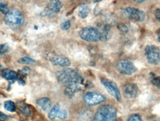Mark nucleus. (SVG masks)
Instances as JSON below:
<instances>
[{
    "mask_svg": "<svg viewBox=\"0 0 160 121\" xmlns=\"http://www.w3.org/2000/svg\"><path fill=\"white\" fill-rule=\"evenodd\" d=\"M57 79L60 84L65 86V94L73 97L86 86L84 78L74 69L66 68L57 72Z\"/></svg>",
    "mask_w": 160,
    "mask_h": 121,
    "instance_id": "f257e3e1",
    "label": "nucleus"
},
{
    "mask_svg": "<svg viewBox=\"0 0 160 121\" xmlns=\"http://www.w3.org/2000/svg\"><path fill=\"white\" fill-rule=\"evenodd\" d=\"M93 119L94 121H117V109L111 105H102L96 112Z\"/></svg>",
    "mask_w": 160,
    "mask_h": 121,
    "instance_id": "f03ea898",
    "label": "nucleus"
},
{
    "mask_svg": "<svg viewBox=\"0 0 160 121\" xmlns=\"http://www.w3.org/2000/svg\"><path fill=\"white\" fill-rule=\"evenodd\" d=\"M4 21L8 26L12 28H19L24 25L25 18L19 10L13 9L5 15Z\"/></svg>",
    "mask_w": 160,
    "mask_h": 121,
    "instance_id": "7ed1b4c3",
    "label": "nucleus"
},
{
    "mask_svg": "<svg viewBox=\"0 0 160 121\" xmlns=\"http://www.w3.org/2000/svg\"><path fill=\"white\" fill-rule=\"evenodd\" d=\"M79 37L88 42H97L100 41L99 32L96 27H87L82 29L79 33Z\"/></svg>",
    "mask_w": 160,
    "mask_h": 121,
    "instance_id": "20e7f679",
    "label": "nucleus"
},
{
    "mask_svg": "<svg viewBox=\"0 0 160 121\" xmlns=\"http://www.w3.org/2000/svg\"><path fill=\"white\" fill-rule=\"evenodd\" d=\"M122 15L125 18L135 21H142L146 17L145 12L133 7H128L123 9Z\"/></svg>",
    "mask_w": 160,
    "mask_h": 121,
    "instance_id": "39448f33",
    "label": "nucleus"
},
{
    "mask_svg": "<svg viewBox=\"0 0 160 121\" xmlns=\"http://www.w3.org/2000/svg\"><path fill=\"white\" fill-rule=\"evenodd\" d=\"M145 55L148 62L151 64H158L160 61V50L155 45H148L145 49Z\"/></svg>",
    "mask_w": 160,
    "mask_h": 121,
    "instance_id": "423d86ee",
    "label": "nucleus"
},
{
    "mask_svg": "<svg viewBox=\"0 0 160 121\" xmlns=\"http://www.w3.org/2000/svg\"><path fill=\"white\" fill-rule=\"evenodd\" d=\"M117 72L120 74L131 75L137 72V68L131 61L128 60H121L117 63L116 66Z\"/></svg>",
    "mask_w": 160,
    "mask_h": 121,
    "instance_id": "0eeeda50",
    "label": "nucleus"
},
{
    "mask_svg": "<svg viewBox=\"0 0 160 121\" xmlns=\"http://www.w3.org/2000/svg\"><path fill=\"white\" fill-rule=\"evenodd\" d=\"M62 7V4L60 0H49L42 15L44 16L53 17L59 13Z\"/></svg>",
    "mask_w": 160,
    "mask_h": 121,
    "instance_id": "6e6552de",
    "label": "nucleus"
},
{
    "mask_svg": "<svg viewBox=\"0 0 160 121\" xmlns=\"http://www.w3.org/2000/svg\"><path fill=\"white\" fill-rule=\"evenodd\" d=\"M105 97L103 95L94 92H88L85 93L83 98L85 104L89 106H96V105L102 104V103L105 102Z\"/></svg>",
    "mask_w": 160,
    "mask_h": 121,
    "instance_id": "1a4fd4ad",
    "label": "nucleus"
},
{
    "mask_svg": "<svg viewBox=\"0 0 160 121\" xmlns=\"http://www.w3.org/2000/svg\"><path fill=\"white\" fill-rule=\"evenodd\" d=\"M101 83L111 96L118 101L121 100V92L119 87L113 81L107 78H101Z\"/></svg>",
    "mask_w": 160,
    "mask_h": 121,
    "instance_id": "9d476101",
    "label": "nucleus"
},
{
    "mask_svg": "<svg viewBox=\"0 0 160 121\" xmlns=\"http://www.w3.org/2000/svg\"><path fill=\"white\" fill-rule=\"evenodd\" d=\"M97 29L99 32L100 41H106L108 40L111 35V25L106 22L99 23L97 25Z\"/></svg>",
    "mask_w": 160,
    "mask_h": 121,
    "instance_id": "9b49d317",
    "label": "nucleus"
},
{
    "mask_svg": "<svg viewBox=\"0 0 160 121\" xmlns=\"http://www.w3.org/2000/svg\"><path fill=\"white\" fill-rule=\"evenodd\" d=\"M123 92L126 98L129 99L136 98L139 92V88L135 84L129 83V84H126L123 86Z\"/></svg>",
    "mask_w": 160,
    "mask_h": 121,
    "instance_id": "f8f14e48",
    "label": "nucleus"
},
{
    "mask_svg": "<svg viewBox=\"0 0 160 121\" xmlns=\"http://www.w3.org/2000/svg\"><path fill=\"white\" fill-rule=\"evenodd\" d=\"M50 61L54 66H59L62 67H68L71 65V61L68 58H66L62 55H53L50 58Z\"/></svg>",
    "mask_w": 160,
    "mask_h": 121,
    "instance_id": "ddd939ff",
    "label": "nucleus"
},
{
    "mask_svg": "<svg viewBox=\"0 0 160 121\" xmlns=\"http://www.w3.org/2000/svg\"><path fill=\"white\" fill-rule=\"evenodd\" d=\"M37 106L42 112H47L51 109V101L48 98H41L37 100Z\"/></svg>",
    "mask_w": 160,
    "mask_h": 121,
    "instance_id": "4468645a",
    "label": "nucleus"
},
{
    "mask_svg": "<svg viewBox=\"0 0 160 121\" xmlns=\"http://www.w3.org/2000/svg\"><path fill=\"white\" fill-rule=\"evenodd\" d=\"M31 69L28 67H25L21 70L18 71L17 80L20 85L25 84V78L29 75Z\"/></svg>",
    "mask_w": 160,
    "mask_h": 121,
    "instance_id": "2eb2a0df",
    "label": "nucleus"
},
{
    "mask_svg": "<svg viewBox=\"0 0 160 121\" xmlns=\"http://www.w3.org/2000/svg\"><path fill=\"white\" fill-rule=\"evenodd\" d=\"M1 75L3 78L8 81H15L17 78V72L11 69H3L1 72Z\"/></svg>",
    "mask_w": 160,
    "mask_h": 121,
    "instance_id": "dca6fc26",
    "label": "nucleus"
},
{
    "mask_svg": "<svg viewBox=\"0 0 160 121\" xmlns=\"http://www.w3.org/2000/svg\"><path fill=\"white\" fill-rule=\"evenodd\" d=\"M90 11H91V7L90 5L88 4H84V5H80L78 9V15L82 19H85L88 16Z\"/></svg>",
    "mask_w": 160,
    "mask_h": 121,
    "instance_id": "f3484780",
    "label": "nucleus"
},
{
    "mask_svg": "<svg viewBox=\"0 0 160 121\" xmlns=\"http://www.w3.org/2000/svg\"><path fill=\"white\" fill-rule=\"evenodd\" d=\"M18 109L21 112V114L25 117H29L31 114V110L30 107L27 104H24L23 102H19L17 104Z\"/></svg>",
    "mask_w": 160,
    "mask_h": 121,
    "instance_id": "a211bd4d",
    "label": "nucleus"
},
{
    "mask_svg": "<svg viewBox=\"0 0 160 121\" xmlns=\"http://www.w3.org/2000/svg\"><path fill=\"white\" fill-rule=\"evenodd\" d=\"M60 109V106L59 104H56L53 106L52 108L50 109L49 114H48V118L50 120H55L57 118V114L59 113V111Z\"/></svg>",
    "mask_w": 160,
    "mask_h": 121,
    "instance_id": "6ab92c4d",
    "label": "nucleus"
},
{
    "mask_svg": "<svg viewBox=\"0 0 160 121\" xmlns=\"http://www.w3.org/2000/svg\"><path fill=\"white\" fill-rule=\"evenodd\" d=\"M4 108H5L8 112H14L16 111V109H17V106H16L14 102H13L12 100H7L5 101V104H4Z\"/></svg>",
    "mask_w": 160,
    "mask_h": 121,
    "instance_id": "aec40b11",
    "label": "nucleus"
},
{
    "mask_svg": "<svg viewBox=\"0 0 160 121\" xmlns=\"http://www.w3.org/2000/svg\"><path fill=\"white\" fill-rule=\"evenodd\" d=\"M18 62L22 64H26V65H31L35 63V61L33 59H32L29 57H23V58H20Z\"/></svg>",
    "mask_w": 160,
    "mask_h": 121,
    "instance_id": "412c9836",
    "label": "nucleus"
},
{
    "mask_svg": "<svg viewBox=\"0 0 160 121\" xmlns=\"http://www.w3.org/2000/svg\"><path fill=\"white\" fill-rule=\"evenodd\" d=\"M9 11V7L7 4L0 0V12H1L2 13H3V14L6 15Z\"/></svg>",
    "mask_w": 160,
    "mask_h": 121,
    "instance_id": "4be33fe9",
    "label": "nucleus"
},
{
    "mask_svg": "<svg viewBox=\"0 0 160 121\" xmlns=\"http://www.w3.org/2000/svg\"><path fill=\"white\" fill-rule=\"evenodd\" d=\"M91 111H85L81 114L80 117V120L81 121H89L91 117Z\"/></svg>",
    "mask_w": 160,
    "mask_h": 121,
    "instance_id": "5701e85b",
    "label": "nucleus"
},
{
    "mask_svg": "<svg viewBox=\"0 0 160 121\" xmlns=\"http://www.w3.org/2000/svg\"><path fill=\"white\" fill-rule=\"evenodd\" d=\"M68 118V112L64 109H60L57 114V118L59 120H65Z\"/></svg>",
    "mask_w": 160,
    "mask_h": 121,
    "instance_id": "b1692460",
    "label": "nucleus"
},
{
    "mask_svg": "<svg viewBox=\"0 0 160 121\" xmlns=\"http://www.w3.org/2000/svg\"><path fill=\"white\" fill-rule=\"evenodd\" d=\"M10 47L7 44H0V55H4L9 51Z\"/></svg>",
    "mask_w": 160,
    "mask_h": 121,
    "instance_id": "393cba45",
    "label": "nucleus"
},
{
    "mask_svg": "<svg viewBox=\"0 0 160 121\" xmlns=\"http://www.w3.org/2000/svg\"><path fill=\"white\" fill-rule=\"evenodd\" d=\"M128 121H143L138 114H132L128 118Z\"/></svg>",
    "mask_w": 160,
    "mask_h": 121,
    "instance_id": "a878e982",
    "label": "nucleus"
},
{
    "mask_svg": "<svg viewBox=\"0 0 160 121\" xmlns=\"http://www.w3.org/2000/svg\"><path fill=\"white\" fill-rule=\"evenodd\" d=\"M70 27H71V21L69 20H66L62 23L61 28L64 30H68Z\"/></svg>",
    "mask_w": 160,
    "mask_h": 121,
    "instance_id": "bb28decb",
    "label": "nucleus"
},
{
    "mask_svg": "<svg viewBox=\"0 0 160 121\" xmlns=\"http://www.w3.org/2000/svg\"><path fill=\"white\" fill-rule=\"evenodd\" d=\"M118 28H119V31L121 32L122 33H125L128 31V28L127 26H125V25H123V24H120V25H119Z\"/></svg>",
    "mask_w": 160,
    "mask_h": 121,
    "instance_id": "cd10ccee",
    "label": "nucleus"
},
{
    "mask_svg": "<svg viewBox=\"0 0 160 121\" xmlns=\"http://www.w3.org/2000/svg\"><path fill=\"white\" fill-rule=\"evenodd\" d=\"M152 83L154 86L160 88V77H154L152 79Z\"/></svg>",
    "mask_w": 160,
    "mask_h": 121,
    "instance_id": "c85d7f7f",
    "label": "nucleus"
},
{
    "mask_svg": "<svg viewBox=\"0 0 160 121\" xmlns=\"http://www.w3.org/2000/svg\"><path fill=\"white\" fill-rule=\"evenodd\" d=\"M154 14L156 19H157L159 21H160V8H157L155 10Z\"/></svg>",
    "mask_w": 160,
    "mask_h": 121,
    "instance_id": "c756f323",
    "label": "nucleus"
},
{
    "mask_svg": "<svg viewBox=\"0 0 160 121\" xmlns=\"http://www.w3.org/2000/svg\"><path fill=\"white\" fill-rule=\"evenodd\" d=\"M10 117L6 115V114H3V113L0 112V119H2V120H5V118H9Z\"/></svg>",
    "mask_w": 160,
    "mask_h": 121,
    "instance_id": "7c9ffc66",
    "label": "nucleus"
},
{
    "mask_svg": "<svg viewBox=\"0 0 160 121\" xmlns=\"http://www.w3.org/2000/svg\"><path fill=\"white\" fill-rule=\"evenodd\" d=\"M157 35V40H158V41H159L160 42V29L158 30Z\"/></svg>",
    "mask_w": 160,
    "mask_h": 121,
    "instance_id": "2f4dec72",
    "label": "nucleus"
},
{
    "mask_svg": "<svg viewBox=\"0 0 160 121\" xmlns=\"http://www.w3.org/2000/svg\"><path fill=\"white\" fill-rule=\"evenodd\" d=\"M134 1L137 3H142L144 2H145L146 0H134Z\"/></svg>",
    "mask_w": 160,
    "mask_h": 121,
    "instance_id": "473e14b6",
    "label": "nucleus"
},
{
    "mask_svg": "<svg viewBox=\"0 0 160 121\" xmlns=\"http://www.w3.org/2000/svg\"><path fill=\"white\" fill-rule=\"evenodd\" d=\"M102 0H94V2H101Z\"/></svg>",
    "mask_w": 160,
    "mask_h": 121,
    "instance_id": "72a5a7b5",
    "label": "nucleus"
},
{
    "mask_svg": "<svg viewBox=\"0 0 160 121\" xmlns=\"http://www.w3.org/2000/svg\"><path fill=\"white\" fill-rule=\"evenodd\" d=\"M2 65H1V64H0V70H1V69H2Z\"/></svg>",
    "mask_w": 160,
    "mask_h": 121,
    "instance_id": "f704fd0d",
    "label": "nucleus"
},
{
    "mask_svg": "<svg viewBox=\"0 0 160 121\" xmlns=\"http://www.w3.org/2000/svg\"><path fill=\"white\" fill-rule=\"evenodd\" d=\"M0 121H5V120H2V119H0Z\"/></svg>",
    "mask_w": 160,
    "mask_h": 121,
    "instance_id": "c9c22d12",
    "label": "nucleus"
}]
</instances>
